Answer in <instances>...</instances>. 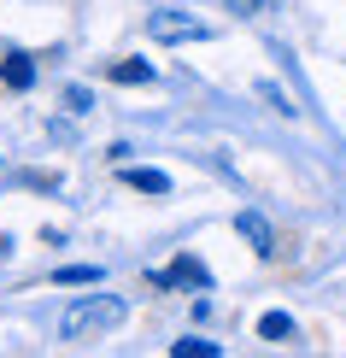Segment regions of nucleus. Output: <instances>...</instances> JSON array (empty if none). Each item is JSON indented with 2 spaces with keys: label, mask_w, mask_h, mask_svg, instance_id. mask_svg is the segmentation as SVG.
Segmentation results:
<instances>
[{
  "label": "nucleus",
  "mask_w": 346,
  "mask_h": 358,
  "mask_svg": "<svg viewBox=\"0 0 346 358\" xmlns=\"http://www.w3.org/2000/svg\"><path fill=\"white\" fill-rule=\"evenodd\" d=\"M117 176H124L135 194H153V200H164V194H171V176H164V171H153V165H124Z\"/></svg>",
  "instance_id": "nucleus-5"
},
{
  "label": "nucleus",
  "mask_w": 346,
  "mask_h": 358,
  "mask_svg": "<svg viewBox=\"0 0 346 358\" xmlns=\"http://www.w3.org/2000/svg\"><path fill=\"white\" fill-rule=\"evenodd\" d=\"M65 106L71 112H88V106H94V94H88V88H65Z\"/></svg>",
  "instance_id": "nucleus-11"
},
{
  "label": "nucleus",
  "mask_w": 346,
  "mask_h": 358,
  "mask_svg": "<svg viewBox=\"0 0 346 358\" xmlns=\"http://www.w3.org/2000/svg\"><path fill=\"white\" fill-rule=\"evenodd\" d=\"M147 36L153 41H212V24H200L194 18V12H153V18H147Z\"/></svg>",
  "instance_id": "nucleus-2"
},
{
  "label": "nucleus",
  "mask_w": 346,
  "mask_h": 358,
  "mask_svg": "<svg viewBox=\"0 0 346 358\" xmlns=\"http://www.w3.org/2000/svg\"><path fill=\"white\" fill-rule=\"evenodd\" d=\"M53 282L59 288H100L106 271H100V264H65V271H53Z\"/></svg>",
  "instance_id": "nucleus-6"
},
{
  "label": "nucleus",
  "mask_w": 346,
  "mask_h": 358,
  "mask_svg": "<svg viewBox=\"0 0 346 358\" xmlns=\"http://www.w3.org/2000/svg\"><path fill=\"white\" fill-rule=\"evenodd\" d=\"M147 282H153V288H182V282H188V288H212V271H206L200 259H188V252H182L171 271H153Z\"/></svg>",
  "instance_id": "nucleus-3"
},
{
  "label": "nucleus",
  "mask_w": 346,
  "mask_h": 358,
  "mask_svg": "<svg viewBox=\"0 0 346 358\" xmlns=\"http://www.w3.org/2000/svg\"><path fill=\"white\" fill-rule=\"evenodd\" d=\"M259 341H294V317L288 311H264L259 317Z\"/></svg>",
  "instance_id": "nucleus-10"
},
{
  "label": "nucleus",
  "mask_w": 346,
  "mask_h": 358,
  "mask_svg": "<svg viewBox=\"0 0 346 358\" xmlns=\"http://www.w3.org/2000/svg\"><path fill=\"white\" fill-rule=\"evenodd\" d=\"M124 317H129V300H124V294H88V300H77L65 317H59V335H65V341L106 335V329H117Z\"/></svg>",
  "instance_id": "nucleus-1"
},
{
  "label": "nucleus",
  "mask_w": 346,
  "mask_h": 358,
  "mask_svg": "<svg viewBox=\"0 0 346 358\" xmlns=\"http://www.w3.org/2000/svg\"><path fill=\"white\" fill-rule=\"evenodd\" d=\"M6 252H12V235H0V259H6Z\"/></svg>",
  "instance_id": "nucleus-13"
},
{
  "label": "nucleus",
  "mask_w": 346,
  "mask_h": 358,
  "mask_svg": "<svg viewBox=\"0 0 346 358\" xmlns=\"http://www.w3.org/2000/svg\"><path fill=\"white\" fill-rule=\"evenodd\" d=\"M0 77H6V88H29V83H36V65H29L24 53H6V65H0Z\"/></svg>",
  "instance_id": "nucleus-9"
},
{
  "label": "nucleus",
  "mask_w": 346,
  "mask_h": 358,
  "mask_svg": "<svg viewBox=\"0 0 346 358\" xmlns=\"http://www.w3.org/2000/svg\"><path fill=\"white\" fill-rule=\"evenodd\" d=\"M229 6L240 12V18H252V12H259V0H229Z\"/></svg>",
  "instance_id": "nucleus-12"
},
{
  "label": "nucleus",
  "mask_w": 346,
  "mask_h": 358,
  "mask_svg": "<svg viewBox=\"0 0 346 358\" xmlns=\"http://www.w3.org/2000/svg\"><path fill=\"white\" fill-rule=\"evenodd\" d=\"M171 358H223V347L206 335H182V341H171Z\"/></svg>",
  "instance_id": "nucleus-7"
},
{
  "label": "nucleus",
  "mask_w": 346,
  "mask_h": 358,
  "mask_svg": "<svg viewBox=\"0 0 346 358\" xmlns=\"http://www.w3.org/2000/svg\"><path fill=\"white\" fill-rule=\"evenodd\" d=\"M235 229L252 241V252H259V259H276V229H270L259 212H240V217H235Z\"/></svg>",
  "instance_id": "nucleus-4"
},
{
  "label": "nucleus",
  "mask_w": 346,
  "mask_h": 358,
  "mask_svg": "<svg viewBox=\"0 0 346 358\" xmlns=\"http://www.w3.org/2000/svg\"><path fill=\"white\" fill-rule=\"evenodd\" d=\"M153 77H159V71L147 65V59H117V65H112V83H135V88H147Z\"/></svg>",
  "instance_id": "nucleus-8"
}]
</instances>
